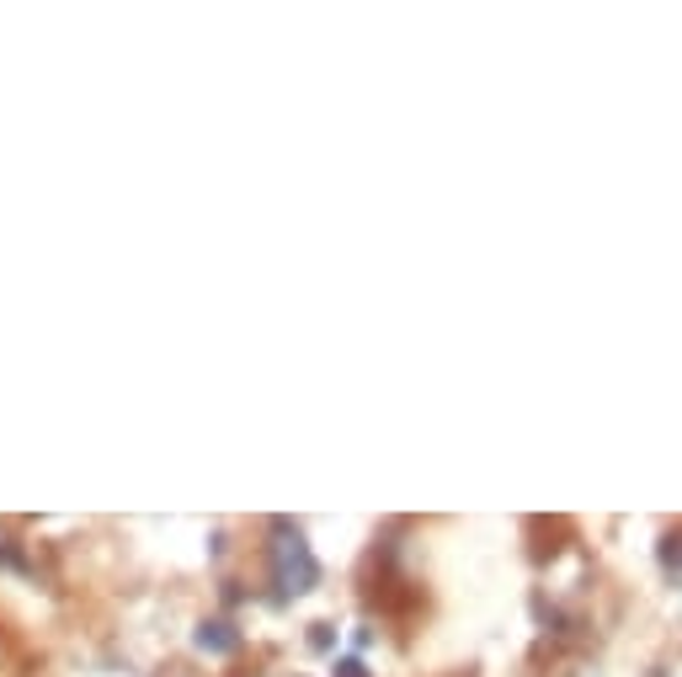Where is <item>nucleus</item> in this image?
I'll use <instances>...</instances> for the list:
<instances>
[{
	"instance_id": "nucleus-2",
	"label": "nucleus",
	"mask_w": 682,
	"mask_h": 677,
	"mask_svg": "<svg viewBox=\"0 0 682 677\" xmlns=\"http://www.w3.org/2000/svg\"><path fill=\"white\" fill-rule=\"evenodd\" d=\"M198 645H213V651H224V645H230L224 624H203V630H198Z\"/></svg>"
},
{
	"instance_id": "nucleus-1",
	"label": "nucleus",
	"mask_w": 682,
	"mask_h": 677,
	"mask_svg": "<svg viewBox=\"0 0 682 677\" xmlns=\"http://www.w3.org/2000/svg\"><path fill=\"white\" fill-rule=\"evenodd\" d=\"M278 582L288 593H304V587L315 582V560H310V550L299 544V533L278 544Z\"/></svg>"
}]
</instances>
